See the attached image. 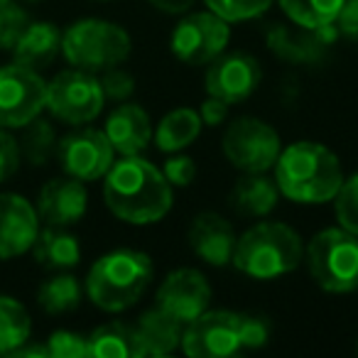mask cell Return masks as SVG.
<instances>
[{"instance_id": "1", "label": "cell", "mask_w": 358, "mask_h": 358, "mask_svg": "<svg viewBox=\"0 0 358 358\" xmlns=\"http://www.w3.org/2000/svg\"><path fill=\"white\" fill-rule=\"evenodd\" d=\"M103 199L110 214L133 226L157 224L172 209V185L152 162L128 155L106 172Z\"/></svg>"}, {"instance_id": "2", "label": "cell", "mask_w": 358, "mask_h": 358, "mask_svg": "<svg viewBox=\"0 0 358 358\" xmlns=\"http://www.w3.org/2000/svg\"><path fill=\"white\" fill-rule=\"evenodd\" d=\"M343 182L338 157L322 143L299 140L280 150L275 162V185L294 204L331 201Z\"/></svg>"}, {"instance_id": "3", "label": "cell", "mask_w": 358, "mask_h": 358, "mask_svg": "<svg viewBox=\"0 0 358 358\" xmlns=\"http://www.w3.org/2000/svg\"><path fill=\"white\" fill-rule=\"evenodd\" d=\"M304 260V245L299 234L280 221H263L236 238V270L253 280H275L299 268Z\"/></svg>"}, {"instance_id": "4", "label": "cell", "mask_w": 358, "mask_h": 358, "mask_svg": "<svg viewBox=\"0 0 358 358\" xmlns=\"http://www.w3.org/2000/svg\"><path fill=\"white\" fill-rule=\"evenodd\" d=\"M152 273L148 253L133 248L110 250L91 265L86 294L103 312H123L143 297Z\"/></svg>"}, {"instance_id": "5", "label": "cell", "mask_w": 358, "mask_h": 358, "mask_svg": "<svg viewBox=\"0 0 358 358\" xmlns=\"http://www.w3.org/2000/svg\"><path fill=\"white\" fill-rule=\"evenodd\" d=\"M62 55L76 69L99 74L128 59L130 35L115 22L84 17L62 32Z\"/></svg>"}, {"instance_id": "6", "label": "cell", "mask_w": 358, "mask_h": 358, "mask_svg": "<svg viewBox=\"0 0 358 358\" xmlns=\"http://www.w3.org/2000/svg\"><path fill=\"white\" fill-rule=\"evenodd\" d=\"M304 260L312 280L327 292L346 294L358 289V236L341 226L314 234L304 248Z\"/></svg>"}, {"instance_id": "7", "label": "cell", "mask_w": 358, "mask_h": 358, "mask_svg": "<svg viewBox=\"0 0 358 358\" xmlns=\"http://www.w3.org/2000/svg\"><path fill=\"white\" fill-rule=\"evenodd\" d=\"M221 150L241 172H268L278 162L282 143L275 128H270L265 120L243 115L229 123L221 138Z\"/></svg>"}, {"instance_id": "8", "label": "cell", "mask_w": 358, "mask_h": 358, "mask_svg": "<svg viewBox=\"0 0 358 358\" xmlns=\"http://www.w3.org/2000/svg\"><path fill=\"white\" fill-rule=\"evenodd\" d=\"M103 89L96 74L84 69H66L47 84V108L55 118L69 125L91 123L103 110Z\"/></svg>"}, {"instance_id": "9", "label": "cell", "mask_w": 358, "mask_h": 358, "mask_svg": "<svg viewBox=\"0 0 358 358\" xmlns=\"http://www.w3.org/2000/svg\"><path fill=\"white\" fill-rule=\"evenodd\" d=\"M231 40V25L216 13H192L174 25L169 47L179 62L189 66L211 64L219 55H224Z\"/></svg>"}, {"instance_id": "10", "label": "cell", "mask_w": 358, "mask_h": 358, "mask_svg": "<svg viewBox=\"0 0 358 358\" xmlns=\"http://www.w3.org/2000/svg\"><path fill=\"white\" fill-rule=\"evenodd\" d=\"M47 108V81L25 64L0 69V128H25Z\"/></svg>"}, {"instance_id": "11", "label": "cell", "mask_w": 358, "mask_h": 358, "mask_svg": "<svg viewBox=\"0 0 358 358\" xmlns=\"http://www.w3.org/2000/svg\"><path fill=\"white\" fill-rule=\"evenodd\" d=\"M182 351L189 358H229L241 351V314L229 309L201 312L185 324Z\"/></svg>"}, {"instance_id": "12", "label": "cell", "mask_w": 358, "mask_h": 358, "mask_svg": "<svg viewBox=\"0 0 358 358\" xmlns=\"http://www.w3.org/2000/svg\"><path fill=\"white\" fill-rule=\"evenodd\" d=\"M113 145L106 138L103 130L81 128L64 135L57 143V157L69 177H76L81 182H94L106 177V172L113 164Z\"/></svg>"}, {"instance_id": "13", "label": "cell", "mask_w": 358, "mask_h": 358, "mask_svg": "<svg viewBox=\"0 0 358 358\" xmlns=\"http://www.w3.org/2000/svg\"><path fill=\"white\" fill-rule=\"evenodd\" d=\"M211 302V285L199 270L177 268L157 287V307L177 322L189 324L206 312Z\"/></svg>"}, {"instance_id": "14", "label": "cell", "mask_w": 358, "mask_h": 358, "mask_svg": "<svg viewBox=\"0 0 358 358\" xmlns=\"http://www.w3.org/2000/svg\"><path fill=\"white\" fill-rule=\"evenodd\" d=\"M260 76L263 71L255 57L243 55V52L219 55L206 69V94L226 103H238L258 89Z\"/></svg>"}, {"instance_id": "15", "label": "cell", "mask_w": 358, "mask_h": 358, "mask_svg": "<svg viewBox=\"0 0 358 358\" xmlns=\"http://www.w3.org/2000/svg\"><path fill=\"white\" fill-rule=\"evenodd\" d=\"M40 234V214L20 194H0V260L15 258L32 248Z\"/></svg>"}, {"instance_id": "16", "label": "cell", "mask_w": 358, "mask_h": 358, "mask_svg": "<svg viewBox=\"0 0 358 358\" xmlns=\"http://www.w3.org/2000/svg\"><path fill=\"white\" fill-rule=\"evenodd\" d=\"M89 209V192L84 182L76 177L52 179L42 187L37 199V214L47 226H71L79 224Z\"/></svg>"}, {"instance_id": "17", "label": "cell", "mask_w": 358, "mask_h": 358, "mask_svg": "<svg viewBox=\"0 0 358 358\" xmlns=\"http://www.w3.org/2000/svg\"><path fill=\"white\" fill-rule=\"evenodd\" d=\"M187 238H189V245L196 253V258L214 265V268H224L234 258V226L216 211H204V214L194 216Z\"/></svg>"}, {"instance_id": "18", "label": "cell", "mask_w": 358, "mask_h": 358, "mask_svg": "<svg viewBox=\"0 0 358 358\" xmlns=\"http://www.w3.org/2000/svg\"><path fill=\"white\" fill-rule=\"evenodd\" d=\"M103 133L115 152L128 157V155H140L148 148L152 138V125H150L148 110L140 108L138 103H120L108 115Z\"/></svg>"}, {"instance_id": "19", "label": "cell", "mask_w": 358, "mask_h": 358, "mask_svg": "<svg viewBox=\"0 0 358 358\" xmlns=\"http://www.w3.org/2000/svg\"><path fill=\"white\" fill-rule=\"evenodd\" d=\"M17 64L40 71L50 66L62 52V32L52 22H27L22 35L13 45Z\"/></svg>"}, {"instance_id": "20", "label": "cell", "mask_w": 358, "mask_h": 358, "mask_svg": "<svg viewBox=\"0 0 358 358\" xmlns=\"http://www.w3.org/2000/svg\"><path fill=\"white\" fill-rule=\"evenodd\" d=\"M280 189L275 185V179L265 177V172H243V177L234 185L231 192V206L236 214L250 216H268L270 211L278 206Z\"/></svg>"}, {"instance_id": "21", "label": "cell", "mask_w": 358, "mask_h": 358, "mask_svg": "<svg viewBox=\"0 0 358 358\" xmlns=\"http://www.w3.org/2000/svg\"><path fill=\"white\" fill-rule=\"evenodd\" d=\"M268 47L289 64H314L327 52V45L314 30H289L282 25H273L268 30Z\"/></svg>"}, {"instance_id": "22", "label": "cell", "mask_w": 358, "mask_h": 358, "mask_svg": "<svg viewBox=\"0 0 358 358\" xmlns=\"http://www.w3.org/2000/svg\"><path fill=\"white\" fill-rule=\"evenodd\" d=\"M89 338V356L94 358H140L145 356L143 341L135 324L108 322L94 329Z\"/></svg>"}, {"instance_id": "23", "label": "cell", "mask_w": 358, "mask_h": 358, "mask_svg": "<svg viewBox=\"0 0 358 358\" xmlns=\"http://www.w3.org/2000/svg\"><path fill=\"white\" fill-rule=\"evenodd\" d=\"M135 329H138L140 341H143L145 356H167V353H172L182 343L185 324L169 317L159 307H152L140 314Z\"/></svg>"}, {"instance_id": "24", "label": "cell", "mask_w": 358, "mask_h": 358, "mask_svg": "<svg viewBox=\"0 0 358 358\" xmlns=\"http://www.w3.org/2000/svg\"><path fill=\"white\" fill-rule=\"evenodd\" d=\"M32 253L42 268L50 270L74 268L81 258L79 241L76 236L66 234L64 226H47L45 231H40L32 243Z\"/></svg>"}, {"instance_id": "25", "label": "cell", "mask_w": 358, "mask_h": 358, "mask_svg": "<svg viewBox=\"0 0 358 358\" xmlns=\"http://www.w3.org/2000/svg\"><path fill=\"white\" fill-rule=\"evenodd\" d=\"M201 118L199 110L194 108H174L159 120L155 130V143L159 152H179L189 148L201 133Z\"/></svg>"}, {"instance_id": "26", "label": "cell", "mask_w": 358, "mask_h": 358, "mask_svg": "<svg viewBox=\"0 0 358 358\" xmlns=\"http://www.w3.org/2000/svg\"><path fill=\"white\" fill-rule=\"evenodd\" d=\"M30 314L17 299L0 294V353L10 356L30 338Z\"/></svg>"}, {"instance_id": "27", "label": "cell", "mask_w": 358, "mask_h": 358, "mask_svg": "<svg viewBox=\"0 0 358 358\" xmlns=\"http://www.w3.org/2000/svg\"><path fill=\"white\" fill-rule=\"evenodd\" d=\"M285 15L304 30L334 22L346 0H278Z\"/></svg>"}, {"instance_id": "28", "label": "cell", "mask_w": 358, "mask_h": 358, "mask_svg": "<svg viewBox=\"0 0 358 358\" xmlns=\"http://www.w3.org/2000/svg\"><path fill=\"white\" fill-rule=\"evenodd\" d=\"M37 302L47 314H66L81 304V285L74 275H57L42 282Z\"/></svg>"}, {"instance_id": "29", "label": "cell", "mask_w": 358, "mask_h": 358, "mask_svg": "<svg viewBox=\"0 0 358 358\" xmlns=\"http://www.w3.org/2000/svg\"><path fill=\"white\" fill-rule=\"evenodd\" d=\"M20 152L25 155L27 162L35 164V167L45 164L47 159L57 152V135H55V128L50 125V120L37 115L35 120H30V123L25 125Z\"/></svg>"}, {"instance_id": "30", "label": "cell", "mask_w": 358, "mask_h": 358, "mask_svg": "<svg viewBox=\"0 0 358 358\" xmlns=\"http://www.w3.org/2000/svg\"><path fill=\"white\" fill-rule=\"evenodd\" d=\"M331 201L338 226L348 234L358 236V174L343 179Z\"/></svg>"}, {"instance_id": "31", "label": "cell", "mask_w": 358, "mask_h": 358, "mask_svg": "<svg viewBox=\"0 0 358 358\" xmlns=\"http://www.w3.org/2000/svg\"><path fill=\"white\" fill-rule=\"evenodd\" d=\"M211 13L221 15L229 22L241 20H253V17L263 15L275 0H204Z\"/></svg>"}, {"instance_id": "32", "label": "cell", "mask_w": 358, "mask_h": 358, "mask_svg": "<svg viewBox=\"0 0 358 358\" xmlns=\"http://www.w3.org/2000/svg\"><path fill=\"white\" fill-rule=\"evenodd\" d=\"M27 27V13L15 0H0V50H10Z\"/></svg>"}, {"instance_id": "33", "label": "cell", "mask_w": 358, "mask_h": 358, "mask_svg": "<svg viewBox=\"0 0 358 358\" xmlns=\"http://www.w3.org/2000/svg\"><path fill=\"white\" fill-rule=\"evenodd\" d=\"M52 358H84L89 356V338L76 331H55L47 341Z\"/></svg>"}, {"instance_id": "34", "label": "cell", "mask_w": 358, "mask_h": 358, "mask_svg": "<svg viewBox=\"0 0 358 358\" xmlns=\"http://www.w3.org/2000/svg\"><path fill=\"white\" fill-rule=\"evenodd\" d=\"M268 338V317H263V314H241V348H263Z\"/></svg>"}, {"instance_id": "35", "label": "cell", "mask_w": 358, "mask_h": 358, "mask_svg": "<svg viewBox=\"0 0 358 358\" xmlns=\"http://www.w3.org/2000/svg\"><path fill=\"white\" fill-rule=\"evenodd\" d=\"M99 81H101V89H103V96L110 101H125V99H130L135 91V79L128 71L118 69V66L106 69Z\"/></svg>"}, {"instance_id": "36", "label": "cell", "mask_w": 358, "mask_h": 358, "mask_svg": "<svg viewBox=\"0 0 358 358\" xmlns=\"http://www.w3.org/2000/svg\"><path fill=\"white\" fill-rule=\"evenodd\" d=\"M162 174L167 177V182L172 187H189L196 177V164L187 155H177V157H169L164 162Z\"/></svg>"}, {"instance_id": "37", "label": "cell", "mask_w": 358, "mask_h": 358, "mask_svg": "<svg viewBox=\"0 0 358 358\" xmlns=\"http://www.w3.org/2000/svg\"><path fill=\"white\" fill-rule=\"evenodd\" d=\"M20 167V145L10 133L0 130V185L8 182Z\"/></svg>"}, {"instance_id": "38", "label": "cell", "mask_w": 358, "mask_h": 358, "mask_svg": "<svg viewBox=\"0 0 358 358\" xmlns=\"http://www.w3.org/2000/svg\"><path fill=\"white\" fill-rule=\"evenodd\" d=\"M334 22L338 27V35H343L351 42H358V0H346Z\"/></svg>"}, {"instance_id": "39", "label": "cell", "mask_w": 358, "mask_h": 358, "mask_svg": "<svg viewBox=\"0 0 358 358\" xmlns=\"http://www.w3.org/2000/svg\"><path fill=\"white\" fill-rule=\"evenodd\" d=\"M226 115H229V103L221 99H216V96H209V99L201 103L199 108V118L204 125H209V128H216V125H221L226 120Z\"/></svg>"}, {"instance_id": "40", "label": "cell", "mask_w": 358, "mask_h": 358, "mask_svg": "<svg viewBox=\"0 0 358 358\" xmlns=\"http://www.w3.org/2000/svg\"><path fill=\"white\" fill-rule=\"evenodd\" d=\"M150 6L159 13H167V15H182V13L192 10L196 0H148Z\"/></svg>"}, {"instance_id": "41", "label": "cell", "mask_w": 358, "mask_h": 358, "mask_svg": "<svg viewBox=\"0 0 358 358\" xmlns=\"http://www.w3.org/2000/svg\"><path fill=\"white\" fill-rule=\"evenodd\" d=\"M10 356H42V358H47L50 356V348H47V343L45 346H25V343H22L20 348H15V351L10 353Z\"/></svg>"}, {"instance_id": "42", "label": "cell", "mask_w": 358, "mask_h": 358, "mask_svg": "<svg viewBox=\"0 0 358 358\" xmlns=\"http://www.w3.org/2000/svg\"><path fill=\"white\" fill-rule=\"evenodd\" d=\"M356 351H358V343H356Z\"/></svg>"}]
</instances>
